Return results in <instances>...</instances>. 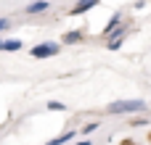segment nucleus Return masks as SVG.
Segmentation results:
<instances>
[{
	"instance_id": "nucleus-15",
	"label": "nucleus",
	"mask_w": 151,
	"mask_h": 145,
	"mask_svg": "<svg viewBox=\"0 0 151 145\" xmlns=\"http://www.w3.org/2000/svg\"><path fill=\"white\" fill-rule=\"evenodd\" d=\"M133 8H135V11H143V8H146V0H135Z\"/></svg>"
},
{
	"instance_id": "nucleus-14",
	"label": "nucleus",
	"mask_w": 151,
	"mask_h": 145,
	"mask_svg": "<svg viewBox=\"0 0 151 145\" xmlns=\"http://www.w3.org/2000/svg\"><path fill=\"white\" fill-rule=\"evenodd\" d=\"M72 145H93V140L90 137H80V140H74Z\"/></svg>"
},
{
	"instance_id": "nucleus-3",
	"label": "nucleus",
	"mask_w": 151,
	"mask_h": 145,
	"mask_svg": "<svg viewBox=\"0 0 151 145\" xmlns=\"http://www.w3.org/2000/svg\"><path fill=\"white\" fill-rule=\"evenodd\" d=\"M127 32H130V26L127 24H122V26H117L114 32H111V37L106 40V50H119L122 45H125V40H127Z\"/></svg>"
},
{
	"instance_id": "nucleus-6",
	"label": "nucleus",
	"mask_w": 151,
	"mask_h": 145,
	"mask_svg": "<svg viewBox=\"0 0 151 145\" xmlns=\"http://www.w3.org/2000/svg\"><path fill=\"white\" fill-rule=\"evenodd\" d=\"M101 0H77L72 8H69V16H85L88 11H93Z\"/></svg>"
},
{
	"instance_id": "nucleus-4",
	"label": "nucleus",
	"mask_w": 151,
	"mask_h": 145,
	"mask_svg": "<svg viewBox=\"0 0 151 145\" xmlns=\"http://www.w3.org/2000/svg\"><path fill=\"white\" fill-rule=\"evenodd\" d=\"M122 24H125V18H122V11H114V13H111V18L106 21V26L101 29V37H104V40H109V37H111V32H114L117 26H122Z\"/></svg>"
},
{
	"instance_id": "nucleus-5",
	"label": "nucleus",
	"mask_w": 151,
	"mask_h": 145,
	"mask_svg": "<svg viewBox=\"0 0 151 145\" xmlns=\"http://www.w3.org/2000/svg\"><path fill=\"white\" fill-rule=\"evenodd\" d=\"M50 11V3L48 0H40V3H27L24 8H21V13L24 16H40V13H48Z\"/></svg>"
},
{
	"instance_id": "nucleus-7",
	"label": "nucleus",
	"mask_w": 151,
	"mask_h": 145,
	"mask_svg": "<svg viewBox=\"0 0 151 145\" xmlns=\"http://www.w3.org/2000/svg\"><path fill=\"white\" fill-rule=\"evenodd\" d=\"M24 42L19 37H0V53H19Z\"/></svg>"
},
{
	"instance_id": "nucleus-1",
	"label": "nucleus",
	"mask_w": 151,
	"mask_h": 145,
	"mask_svg": "<svg viewBox=\"0 0 151 145\" xmlns=\"http://www.w3.org/2000/svg\"><path fill=\"white\" fill-rule=\"evenodd\" d=\"M104 111L106 116H138L149 111V103L141 98H122V100H111Z\"/></svg>"
},
{
	"instance_id": "nucleus-2",
	"label": "nucleus",
	"mask_w": 151,
	"mask_h": 145,
	"mask_svg": "<svg viewBox=\"0 0 151 145\" xmlns=\"http://www.w3.org/2000/svg\"><path fill=\"white\" fill-rule=\"evenodd\" d=\"M61 50H64V42L48 40V42L32 45V48H29V55H32V58H37V61H45V58H56V55H58Z\"/></svg>"
},
{
	"instance_id": "nucleus-8",
	"label": "nucleus",
	"mask_w": 151,
	"mask_h": 145,
	"mask_svg": "<svg viewBox=\"0 0 151 145\" xmlns=\"http://www.w3.org/2000/svg\"><path fill=\"white\" fill-rule=\"evenodd\" d=\"M77 135H80V129H66L64 135H56L53 140H48L45 145H72L77 140Z\"/></svg>"
},
{
	"instance_id": "nucleus-9",
	"label": "nucleus",
	"mask_w": 151,
	"mask_h": 145,
	"mask_svg": "<svg viewBox=\"0 0 151 145\" xmlns=\"http://www.w3.org/2000/svg\"><path fill=\"white\" fill-rule=\"evenodd\" d=\"M82 40H85V32H82V29H69V32H64V37H61L64 45H80Z\"/></svg>"
},
{
	"instance_id": "nucleus-13",
	"label": "nucleus",
	"mask_w": 151,
	"mask_h": 145,
	"mask_svg": "<svg viewBox=\"0 0 151 145\" xmlns=\"http://www.w3.org/2000/svg\"><path fill=\"white\" fill-rule=\"evenodd\" d=\"M11 26H13V24H11V18H5V16H3V18H0V34H3V32H8Z\"/></svg>"
},
{
	"instance_id": "nucleus-17",
	"label": "nucleus",
	"mask_w": 151,
	"mask_h": 145,
	"mask_svg": "<svg viewBox=\"0 0 151 145\" xmlns=\"http://www.w3.org/2000/svg\"><path fill=\"white\" fill-rule=\"evenodd\" d=\"M149 143H151V135H149Z\"/></svg>"
},
{
	"instance_id": "nucleus-12",
	"label": "nucleus",
	"mask_w": 151,
	"mask_h": 145,
	"mask_svg": "<svg viewBox=\"0 0 151 145\" xmlns=\"http://www.w3.org/2000/svg\"><path fill=\"white\" fill-rule=\"evenodd\" d=\"M130 124H133V127H149L151 119L146 116V114H138V116H133V119H130Z\"/></svg>"
},
{
	"instance_id": "nucleus-16",
	"label": "nucleus",
	"mask_w": 151,
	"mask_h": 145,
	"mask_svg": "<svg viewBox=\"0 0 151 145\" xmlns=\"http://www.w3.org/2000/svg\"><path fill=\"white\" fill-rule=\"evenodd\" d=\"M29 3H40V0H29Z\"/></svg>"
},
{
	"instance_id": "nucleus-10",
	"label": "nucleus",
	"mask_w": 151,
	"mask_h": 145,
	"mask_svg": "<svg viewBox=\"0 0 151 145\" xmlns=\"http://www.w3.org/2000/svg\"><path fill=\"white\" fill-rule=\"evenodd\" d=\"M96 129H101V122H98V119H96V122H88L85 127H80V137H90Z\"/></svg>"
},
{
	"instance_id": "nucleus-11",
	"label": "nucleus",
	"mask_w": 151,
	"mask_h": 145,
	"mask_svg": "<svg viewBox=\"0 0 151 145\" xmlns=\"http://www.w3.org/2000/svg\"><path fill=\"white\" fill-rule=\"evenodd\" d=\"M45 111H50V114H61V111H66V106H64L61 100H48V103H45Z\"/></svg>"
}]
</instances>
